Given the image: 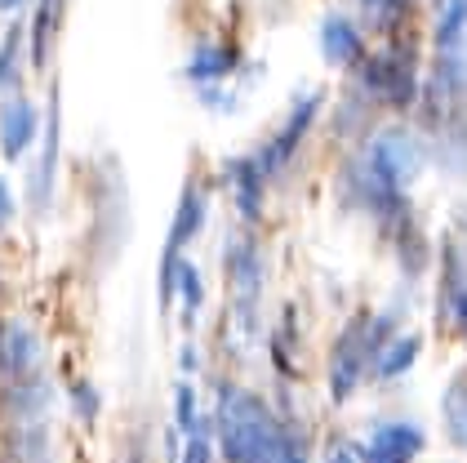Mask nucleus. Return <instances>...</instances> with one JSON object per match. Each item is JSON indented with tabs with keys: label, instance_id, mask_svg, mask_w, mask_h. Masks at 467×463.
<instances>
[{
	"label": "nucleus",
	"instance_id": "nucleus-6",
	"mask_svg": "<svg viewBox=\"0 0 467 463\" xmlns=\"http://www.w3.org/2000/svg\"><path fill=\"white\" fill-rule=\"evenodd\" d=\"M32 139H36V107L27 103V99H14V103L0 111V147L14 161L18 152L32 147Z\"/></svg>",
	"mask_w": 467,
	"mask_h": 463
},
{
	"label": "nucleus",
	"instance_id": "nucleus-18",
	"mask_svg": "<svg viewBox=\"0 0 467 463\" xmlns=\"http://www.w3.org/2000/svg\"><path fill=\"white\" fill-rule=\"evenodd\" d=\"M174 277L182 281V294H187V308L196 312V308H201V281H196V268H187V263H179V268H174Z\"/></svg>",
	"mask_w": 467,
	"mask_h": 463
},
{
	"label": "nucleus",
	"instance_id": "nucleus-1",
	"mask_svg": "<svg viewBox=\"0 0 467 463\" xmlns=\"http://www.w3.org/2000/svg\"><path fill=\"white\" fill-rule=\"evenodd\" d=\"M223 450L232 463H303L298 441L245 392L223 396Z\"/></svg>",
	"mask_w": 467,
	"mask_h": 463
},
{
	"label": "nucleus",
	"instance_id": "nucleus-10",
	"mask_svg": "<svg viewBox=\"0 0 467 463\" xmlns=\"http://www.w3.org/2000/svg\"><path fill=\"white\" fill-rule=\"evenodd\" d=\"M54 165H58V94H54V107H49V139H45V161H40V170H36V205H45V201H49Z\"/></svg>",
	"mask_w": 467,
	"mask_h": 463
},
{
	"label": "nucleus",
	"instance_id": "nucleus-20",
	"mask_svg": "<svg viewBox=\"0 0 467 463\" xmlns=\"http://www.w3.org/2000/svg\"><path fill=\"white\" fill-rule=\"evenodd\" d=\"M187 463H210V446H205L201 437H196V441L187 446Z\"/></svg>",
	"mask_w": 467,
	"mask_h": 463
},
{
	"label": "nucleus",
	"instance_id": "nucleus-19",
	"mask_svg": "<svg viewBox=\"0 0 467 463\" xmlns=\"http://www.w3.org/2000/svg\"><path fill=\"white\" fill-rule=\"evenodd\" d=\"M179 424L182 427H196V419H192V392H187V388L179 392Z\"/></svg>",
	"mask_w": 467,
	"mask_h": 463
},
{
	"label": "nucleus",
	"instance_id": "nucleus-3",
	"mask_svg": "<svg viewBox=\"0 0 467 463\" xmlns=\"http://www.w3.org/2000/svg\"><path fill=\"white\" fill-rule=\"evenodd\" d=\"M419 170V152L410 147L405 134H383V139L374 142V183L379 187H388L396 192L400 183H410Z\"/></svg>",
	"mask_w": 467,
	"mask_h": 463
},
{
	"label": "nucleus",
	"instance_id": "nucleus-5",
	"mask_svg": "<svg viewBox=\"0 0 467 463\" xmlns=\"http://www.w3.org/2000/svg\"><path fill=\"white\" fill-rule=\"evenodd\" d=\"M419 450H423L419 427L388 424V427H379V432H374V441H369V463H410Z\"/></svg>",
	"mask_w": 467,
	"mask_h": 463
},
{
	"label": "nucleus",
	"instance_id": "nucleus-8",
	"mask_svg": "<svg viewBox=\"0 0 467 463\" xmlns=\"http://www.w3.org/2000/svg\"><path fill=\"white\" fill-rule=\"evenodd\" d=\"M227 178H232V187H236V205L245 218H258L263 210V174H258V165L254 161H236V165H227Z\"/></svg>",
	"mask_w": 467,
	"mask_h": 463
},
{
	"label": "nucleus",
	"instance_id": "nucleus-13",
	"mask_svg": "<svg viewBox=\"0 0 467 463\" xmlns=\"http://www.w3.org/2000/svg\"><path fill=\"white\" fill-rule=\"evenodd\" d=\"M467 32V0H450L445 5V14H441V27H436V40H441V49H454Z\"/></svg>",
	"mask_w": 467,
	"mask_h": 463
},
{
	"label": "nucleus",
	"instance_id": "nucleus-9",
	"mask_svg": "<svg viewBox=\"0 0 467 463\" xmlns=\"http://www.w3.org/2000/svg\"><path fill=\"white\" fill-rule=\"evenodd\" d=\"M321 49L329 63H357L360 58V36L352 23H343V18H329L321 27Z\"/></svg>",
	"mask_w": 467,
	"mask_h": 463
},
{
	"label": "nucleus",
	"instance_id": "nucleus-23",
	"mask_svg": "<svg viewBox=\"0 0 467 463\" xmlns=\"http://www.w3.org/2000/svg\"><path fill=\"white\" fill-rule=\"evenodd\" d=\"M14 5H23V0H0V9H14Z\"/></svg>",
	"mask_w": 467,
	"mask_h": 463
},
{
	"label": "nucleus",
	"instance_id": "nucleus-11",
	"mask_svg": "<svg viewBox=\"0 0 467 463\" xmlns=\"http://www.w3.org/2000/svg\"><path fill=\"white\" fill-rule=\"evenodd\" d=\"M27 361H32V339H27V330L0 325V365H5L9 374H18Z\"/></svg>",
	"mask_w": 467,
	"mask_h": 463
},
{
	"label": "nucleus",
	"instance_id": "nucleus-12",
	"mask_svg": "<svg viewBox=\"0 0 467 463\" xmlns=\"http://www.w3.org/2000/svg\"><path fill=\"white\" fill-rule=\"evenodd\" d=\"M58 23V0H40V9H36V45H32V58H36V68H45L49 63V40H54V27Z\"/></svg>",
	"mask_w": 467,
	"mask_h": 463
},
{
	"label": "nucleus",
	"instance_id": "nucleus-7",
	"mask_svg": "<svg viewBox=\"0 0 467 463\" xmlns=\"http://www.w3.org/2000/svg\"><path fill=\"white\" fill-rule=\"evenodd\" d=\"M369 85L383 89L396 107H405L410 99H414V71L405 68L400 58H379V63L369 68Z\"/></svg>",
	"mask_w": 467,
	"mask_h": 463
},
{
	"label": "nucleus",
	"instance_id": "nucleus-21",
	"mask_svg": "<svg viewBox=\"0 0 467 463\" xmlns=\"http://www.w3.org/2000/svg\"><path fill=\"white\" fill-rule=\"evenodd\" d=\"M9 218H14V201H9V187L0 183V227H5Z\"/></svg>",
	"mask_w": 467,
	"mask_h": 463
},
{
	"label": "nucleus",
	"instance_id": "nucleus-22",
	"mask_svg": "<svg viewBox=\"0 0 467 463\" xmlns=\"http://www.w3.org/2000/svg\"><path fill=\"white\" fill-rule=\"evenodd\" d=\"M454 312H459V325H463V334H467V289H459V299H454Z\"/></svg>",
	"mask_w": 467,
	"mask_h": 463
},
{
	"label": "nucleus",
	"instance_id": "nucleus-4",
	"mask_svg": "<svg viewBox=\"0 0 467 463\" xmlns=\"http://www.w3.org/2000/svg\"><path fill=\"white\" fill-rule=\"evenodd\" d=\"M317 107H321V99H303V103L294 107V116L285 121V130L276 134V139L263 147V156H258V174H276L281 165H285L289 156H294V147H298V139L307 134V125H312V116H317Z\"/></svg>",
	"mask_w": 467,
	"mask_h": 463
},
{
	"label": "nucleus",
	"instance_id": "nucleus-14",
	"mask_svg": "<svg viewBox=\"0 0 467 463\" xmlns=\"http://www.w3.org/2000/svg\"><path fill=\"white\" fill-rule=\"evenodd\" d=\"M445 427L459 446H467V384H454L445 396Z\"/></svg>",
	"mask_w": 467,
	"mask_h": 463
},
{
	"label": "nucleus",
	"instance_id": "nucleus-17",
	"mask_svg": "<svg viewBox=\"0 0 467 463\" xmlns=\"http://www.w3.org/2000/svg\"><path fill=\"white\" fill-rule=\"evenodd\" d=\"M18 40H23V27H9L5 40H0V85L14 80V54H18Z\"/></svg>",
	"mask_w": 467,
	"mask_h": 463
},
{
	"label": "nucleus",
	"instance_id": "nucleus-15",
	"mask_svg": "<svg viewBox=\"0 0 467 463\" xmlns=\"http://www.w3.org/2000/svg\"><path fill=\"white\" fill-rule=\"evenodd\" d=\"M414 356H419V339L410 334V339H396L392 353L383 356V365H379V374H388V379H396L405 365H414Z\"/></svg>",
	"mask_w": 467,
	"mask_h": 463
},
{
	"label": "nucleus",
	"instance_id": "nucleus-16",
	"mask_svg": "<svg viewBox=\"0 0 467 463\" xmlns=\"http://www.w3.org/2000/svg\"><path fill=\"white\" fill-rule=\"evenodd\" d=\"M192 76H223V71H232V49H201L196 58H192Z\"/></svg>",
	"mask_w": 467,
	"mask_h": 463
},
{
	"label": "nucleus",
	"instance_id": "nucleus-2",
	"mask_svg": "<svg viewBox=\"0 0 467 463\" xmlns=\"http://www.w3.org/2000/svg\"><path fill=\"white\" fill-rule=\"evenodd\" d=\"M374 334H369V317H357L348 325V334L338 339V353H334V370H329V392H334V401H343L348 392L357 388V374L360 365H365V356H369V343Z\"/></svg>",
	"mask_w": 467,
	"mask_h": 463
}]
</instances>
